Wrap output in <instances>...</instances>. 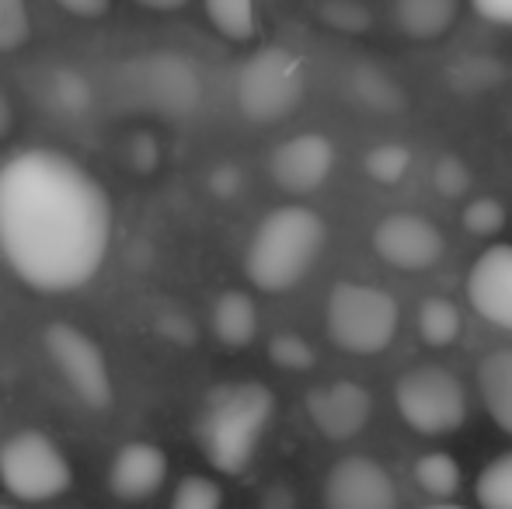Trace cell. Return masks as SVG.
Instances as JSON below:
<instances>
[{
  "label": "cell",
  "instance_id": "1",
  "mask_svg": "<svg viewBox=\"0 0 512 509\" xmlns=\"http://www.w3.org/2000/svg\"><path fill=\"white\" fill-rule=\"evenodd\" d=\"M112 199L105 185L49 147L18 150L0 164V258L39 293H74L105 265Z\"/></svg>",
  "mask_w": 512,
  "mask_h": 509
},
{
  "label": "cell",
  "instance_id": "2",
  "mask_svg": "<svg viewBox=\"0 0 512 509\" xmlns=\"http://www.w3.org/2000/svg\"><path fill=\"white\" fill-rule=\"evenodd\" d=\"M276 415V394L262 381L216 384L196 415V443L220 475H241L255 461Z\"/></svg>",
  "mask_w": 512,
  "mask_h": 509
},
{
  "label": "cell",
  "instance_id": "3",
  "mask_svg": "<svg viewBox=\"0 0 512 509\" xmlns=\"http://www.w3.org/2000/svg\"><path fill=\"white\" fill-rule=\"evenodd\" d=\"M328 245V224L304 203H286L258 220L244 252V272L262 293H286L307 279Z\"/></svg>",
  "mask_w": 512,
  "mask_h": 509
},
{
  "label": "cell",
  "instance_id": "4",
  "mask_svg": "<svg viewBox=\"0 0 512 509\" xmlns=\"http://www.w3.org/2000/svg\"><path fill=\"white\" fill-rule=\"evenodd\" d=\"M119 95L133 109L185 119L203 102V74L178 49H150L119 67Z\"/></svg>",
  "mask_w": 512,
  "mask_h": 509
},
{
  "label": "cell",
  "instance_id": "5",
  "mask_svg": "<svg viewBox=\"0 0 512 509\" xmlns=\"http://www.w3.org/2000/svg\"><path fill=\"white\" fill-rule=\"evenodd\" d=\"M398 325L401 307L387 290L370 283H352V279L331 286L324 328L338 349L352 356H377L394 342Z\"/></svg>",
  "mask_w": 512,
  "mask_h": 509
},
{
  "label": "cell",
  "instance_id": "6",
  "mask_svg": "<svg viewBox=\"0 0 512 509\" xmlns=\"http://www.w3.org/2000/svg\"><path fill=\"white\" fill-rule=\"evenodd\" d=\"M307 70L293 49L286 46H262L255 56L241 63L237 70V109L251 123H283L297 105L304 102Z\"/></svg>",
  "mask_w": 512,
  "mask_h": 509
},
{
  "label": "cell",
  "instance_id": "7",
  "mask_svg": "<svg viewBox=\"0 0 512 509\" xmlns=\"http://www.w3.org/2000/svg\"><path fill=\"white\" fill-rule=\"evenodd\" d=\"M0 485L21 503H49L74 485V468L53 436L21 429L0 447Z\"/></svg>",
  "mask_w": 512,
  "mask_h": 509
},
{
  "label": "cell",
  "instance_id": "8",
  "mask_svg": "<svg viewBox=\"0 0 512 509\" xmlns=\"http://www.w3.org/2000/svg\"><path fill=\"white\" fill-rule=\"evenodd\" d=\"M394 405L418 436H450L467 422V391L457 374L439 363L411 367L394 384Z\"/></svg>",
  "mask_w": 512,
  "mask_h": 509
},
{
  "label": "cell",
  "instance_id": "9",
  "mask_svg": "<svg viewBox=\"0 0 512 509\" xmlns=\"http://www.w3.org/2000/svg\"><path fill=\"white\" fill-rule=\"evenodd\" d=\"M42 349H46L56 374L77 394V401H84L88 408L112 405L115 377L112 367H108L105 349L95 342V335L70 325V321H53V325L42 328Z\"/></svg>",
  "mask_w": 512,
  "mask_h": 509
},
{
  "label": "cell",
  "instance_id": "10",
  "mask_svg": "<svg viewBox=\"0 0 512 509\" xmlns=\"http://www.w3.org/2000/svg\"><path fill=\"white\" fill-rule=\"evenodd\" d=\"M324 509H398V485L391 471L366 454L335 461L321 485Z\"/></svg>",
  "mask_w": 512,
  "mask_h": 509
},
{
  "label": "cell",
  "instance_id": "11",
  "mask_svg": "<svg viewBox=\"0 0 512 509\" xmlns=\"http://www.w3.org/2000/svg\"><path fill=\"white\" fill-rule=\"evenodd\" d=\"M373 252L401 272H425L443 258L446 238L432 220L418 213H391L373 227Z\"/></svg>",
  "mask_w": 512,
  "mask_h": 509
},
{
  "label": "cell",
  "instance_id": "12",
  "mask_svg": "<svg viewBox=\"0 0 512 509\" xmlns=\"http://www.w3.org/2000/svg\"><path fill=\"white\" fill-rule=\"evenodd\" d=\"M335 168V143L324 133H297L283 140L269 157V175L290 196H307L328 182Z\"/></svg>",
  "mask_w": 512,
  "mask_h": 509
},
{
  "label": "cell",
  "instance_id": "13",
  "mask_svg": "<svg viewBox=\"0 0 512 509\" xmlns=\"http://www.w3.org/2000/svg\"><path fill=\"white\" fill-rule=\"evenodd\" d=\"M307 419L328 440L342 443L366 429L373 415V394L359 381H331L307 394Z\"/></svg>",
  "mask_w": 512,
  "mask_h": 509
},
{
  "label": "cell",
  "instance_id": "14",
  "mask_svg": "<svg viewBox=\"0 0 512 509\" xmlns=\"http://www.w3.org/2000/svg\"><path fill=\"white\" fill-rule=\"evenodd\" d=\"M467 300L492 325L512 332V245H492L467 276Z\"/></svg>",
  "mask_w": 512,
  "mask_h": 509
},
{
  "label": "cell",
  "instance_id": "15",
  "mask_svg": "<svg viewBox=\"0 0 512 509\" xmlns=\"http://www.w3.org/2000/svg\"><path fill=\"white\" fill-rule=\"evenodd\" d=\"M168 468V454L157 443L133 440L108 464V489L122 503H143V499L161 492V485L168 482Z\"/></svg>",
  "mask_w": 512,
  "mask_h": 509
},
{
  "label": "cell",
  "instance_id": "16",
  "mask_svg": "<svg viewBox=\"0 0 512 509\" xmlns=\"http://www.w3.org/2000/svg\"><path fill=\"white\" fill-rule=\"evenodd\" d=\"M209 325L220 346L227 349H244L255 342L258 335V307L255 297L244 290H227L213 300V314H209Z\"/></svg>",
  "mask_w": 512,
  "mask_h": 509
},
{
  "label": "cell",
  "instance_id": "17",
  "mask_svg": "<svg viewBox=\"0 0 512 509\" xmlns=\"http://www.w3.org/2000/svg\"><path fill=\"white\" fill-rule=\"evenodd\" d=\"M478 391L495 426L512 436V349H495L478 363Z\"/></svg>",
  "mask_w": 512,
  "mask_h": 509
},
{
  "label": "cell",
  "instance_id": "18",
  "mask_svg": "<svg viewBox=\"0 0 512 509\" xmlns=\"http://www.w3.org/2000/svg\"><path fill=\"white\" fill-rule=\"evenodd\" d=\"M460 7L453 0H398L394 4V25L418 42L443 39L457 21Z\"/></svg>",
  "mask_w": 512,
  "mask_h": 509
},
{
  "label": "cell",
  "instance_id": "19",
  "mask_svg": "<svg viewBox=\"0 0 512 509\" xmlns=\"http://www.w3.org/2000/svg\"><path fill=\"white\" fill-rule=\"evenodd\" d=\"M349 95L356 98L366 112H373V116H394V112H401L408 105V95L398 88V81H394L387 70L373 67V63H363V67L352 70Z\"/></svg>",
  "mask_w": 512,
  "mask_h": 509
},
{
  "label": "cell",
  "instance_id": "20",
  "mask_svg": "<svg viewBox=\"0 0 512 509\" xmlns=\"http://www.w3.org/2000/svg\"><path fill=\"white\" fill-rule=\"evenodd\" d=\"M42 102L53 116L63 119H77L91 109L95 102V91H91V81L74 67H60L42 81Z\"/></svg>",
  "mask_w": 512,
  "mask_h": 509
},
{
  "label": "cell",
  "instance_id": "21",
  "mask_svg": "<svg viewBox=\"0 0 512 509\" xmlns=\"http://www.w3.org/2000/svg\"><path fill=\"white\" fill-rule=\"evenodd\" d=\"M415 482H418V489L436 499V503H450L460 492L464 471H460L453 454H446V450H429V454H422L415 461Z\"/></svg>",
  "mask_w": 512,
  "mask_h": 509
},
{
  "label": "cell",
  "instance_id": "22",
  "mask_svg": "<svg viewBox=\"0 0 512 509\" xmlns=\"http://www.w3.org/2000/svg\"><path fill=\"white\" fill-rule=\"evenodd\" d=\"M460 328H464V314L450 297H425L418 307V335L425 346L446 349L457 342Z\"/></svg>",
  "mask_w": 512,
  "mask_h": 509
},
{
  "label": "cell",
  "instance_id": "23",
  "mask_svg": "<svg viewBox=\"0 0 512 509\" xmlns=\"http://www.w3.org/2000/svg\"><path fill=\"white\" fill-rule=\"evenodd\" d=\"M206 18L230 42H251L258 35V7L251 0H209Z\"/></svg>",
  "mask_w": 512,
  "mask_h": 509
},
{
  "label": "cell",
  "instance_id": "24",
  "mask_svg": "<svg viewBox=\"0 0 512 509\" xmlns=\"http://www.w3.org/2000/svg\"><path fill=\"white\" fill-rule=\"evenodd\" d=\"M481 509H512V454H502L481 468L474 482Z\"/></svg>",
  "mask_w": 512,
  "mask_h": 509
},
{
  "label": "cell",
  "instance_id": "25",
  "mask_svg": "<svg viewBox=\"0 0 512 509\" xmlns=\"http://www.w3.org/2000/svg\"><path fill=\"white\" fill-rule=\"evenodd\" d=\"M363 168L377 185H398V182H405L411 171V150L405 143H394V140L377 143V147L366 154Z\"/></svg>",
  "mask_w": 512,
  "mask_h": 509
},
{
  "label": "cell",
  "instance_id": "26",
  "mask_svg": "<svg viewBox=\"0 0 512 509\" xmlns=\"http://www.w3.org/2000/svg\"><path fill=\"white\" fill-rule=\"evenodd\" d=\"M314 14L338 35H366L373 28V11L359 0H328V4H317Z\"/></svg>",
  "mask_w": 512,
  "mask_h": 509
},
{
  "label": "cell",
  "instance_id": "27",
  "mask_svg": "<svg viewBox=\"0 0 512 509\" xmlns=\"http://www.w3.org/2000/svg\"><path fill=\"white\" fill-rule=\"evenodd\" d=\"M269 360L286 374H307L317 363V353L300 332H279L269 339Z\"/></svg>",
  "mask_w": 512,
  "mask_h": 509
},
{
  "label": "cell",
  "instance_id": "28",
  "mask_svg": "<svg viewBox=\"0 0 512 509\" xmlns=\"http://www.w3.org/2000/svg\"><path fill=\"white\" fill-rule=\"evenodd\" d=\"M168 509H223V489L209 475H185L171 492Z\"/></svg>",
  "mask_w": 512,
  "mask_h": 509
},
{
  "label": "cell",
  "instance_id": "29",
  "mask_svg": "<svg viewBox=\"0 0 512 509\" xmlns=\"http://www.w3.org/2000/svg\"><path fill=\"white\" fill-rule=\"evenodd\" d=\"M471 164L464 161L460 154H443L436 157V164H432V185H436V192L443 199H460L471 192Z\"/></svg>",
  "mask_w": 512,
  "mask_h": 509
},
{
  "label": "cell",
  "instance_id": "30",
  "mask_svg": "<svg viewBox=\"0 0 512 509\" xmlns=\"http://www.w3.org/2000/svg\"><path fill=\"white\" fill-rule=\"evenodd\" d=\"M32 39V11L21 0H0V53H18Z\"/></svg>",
  "mask_w": 512,
  "mask_h": 509
},
{
  "label": "cell",
  "instance_id": "31",
  "mask_svg": "<svg viewBox=\"0 0 512 509\" xmlns=\"http://www.w3.org/2000/svg\"><path fill=\"white\" fill-rule=\"evenodd\" d=\"M460 220H464V227L474 234V238H495V234L506 227V206H502L495 196H478L464 206Z\"/></svg>",
  "mask_w": 512,
  "mask_h": 509
},
{
  "label": "cell",
  "instance_id": "32",
  "mask_svg": "<svg viewBox=\"0 0 512 509\" xmlns=\"http://www.w3.org/2000/svg\"><path fill=\"white\" fill-rule=\"evenodd\" d=\"M502 77V67L488 56H467L460 67L450 70V81L457 91H485V88H495Z\"/></svg>",
  "mask_w": 512,
  "mask_h": 509
},
{
  "label": "cell",
  "instance_id": "33",
  "mask_svg": "<svg viewBox=\"0 0 512 509\" xmlns=\"http://www.w3.org/2000/svg\"><path fill=\"white\" fill-rule=\"evenodd\" d=\"M122 157H126V168L136 171V175H154V171L161 168V161H164V150H161V140H157L154 133H147V129H136V133L126 140Z\"/></svg>",
  "mask_w": 512,
  "mask_h": 509
},
{
  "label": "cell",
  "instance_id": "34",
  "mask_svg": "<svg viewBox=\"0 0 512 509\" xmlns=\"http://www.w3.org/2000/svg\"><path fill=\"white\" fill-rule=\"evenodd\" d=\"M206 189L213 192L216 199L230 203V199H237L244 192V171L237 168V164H230V161L216 164V168L206 175Z\"/></svg>",
  "mask_w": 512,
  "mask_h": 509
},
{
  "label": "cell",
  "instance_id": "35",
  "mask_svg": "<svg viewBox=\"0 0 512 509\" xmlns=\"http://www.w3.org/2000/svg\"><path fill=\"white\" fill-rule=\"evenodd\" d=\"M56 7H60L63 14H70V18H81V21H98L112 14L108 0H60Z\"/></svg>",
  "mask_w": 512,
  "mask_h": 509
},
{
  "label": "cell",
  "instance_id": "36",
  "mask_svg": "<svg viewBox=\"0 0 512 509\" xmlns=\"http://www.w3.org/2000/svg\"><path fill=\"white\" fill-rule=\"evenodd\" d=\"M474 11L495 25H512V0H478Z\"/></svg>",
  "mask_w": 512,
  "mask_h": 509
},
{
  "label": "cell",
  "instance_id": "37",
  "mask_svg": "<svg viewBox=\"0 0 512 509\" xmlns=\"http://www.w3.org/2000/svg\"><path fill=\"white\" fill-rule=\"evenodd\" d=\"M258 509H297V496L290 485H272V489H265Z\"/></svg>",
  "mask_w": 512,
  "mask_h": 509
},
{
  "label": "cell",
  "instance_id": "38",
  "mask_svg": "<svg viewBox=\"0 0 512 509\" xmlns=\"http://www.w3.org/2000/svg\"><path fill=\"white\" fill-rule=\"evenodd\" d=\"M14 129V105H11V95L0 88V140H7Z\"/></svg>",
  "mask_w": 512,
  "mask_h": 509
},
{
  "label": "cell",
  "instance_id": "39",
  "mask_svg": "<svg viewBox=\"0 0 512 509\" xmlns=\"http://www.w3.org/2000/svg\"><path fill=\"white\" fill-rule=\"evenodd\" d=\"M140 7H147V11H161V14H168V11H182L185 0H140Z\"/></svg>",
  "mask_w": 512,
  "mask_h": 509
},
{
  "label": "cell",
  "instance_id": "40",
  "mask_svg": "<svg viewBox=\"0 0 512 509\" xmlns=\"http://www.w3.org/2000/svg\"><path fill=\"white\" fill-rule=\"evenodd\" d=\"M422 509H464V506H457V503H432V506H422Z\"/></svg>",
  "mask_w": 512,
  "mask_h": 509
},
{
  "label": "cell",
  "instance_id": "41",
  "mask_svg": "<svg viewBox=\"0 0 512 509\" xmlns=\"http://www.w3.org/2000/svg\"><path fill=\"white\" fill-rule=\"evenodd\" d=\"M0 509H18V506H11V503H0Z\"/></svg>",
  "mask_w": 512,
  "mask_h": 509
}]
</instances>
